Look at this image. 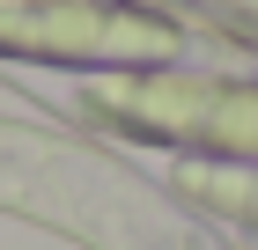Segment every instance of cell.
<instances>
[{
    "instance_id": "cell-1",
    "label": "cell",
    "mask_w": 258,
    "mask_h": 250,
    "mask_svg": "<svg viewBox=\"0 0 258 250\" xmlns=\"http://www.w3.org/2000/svg\"><path fill=\"white\" fill-rule=\"evenodd\" d=\"M74 103L103 133L177 147L199 162H229V170H258V81L243 74L118 66V74H81Z\"/></svg>"
},
{
    "instance_id": "cell-2",
    "label": "cell",
    "mask_w": 258,
    "mask_h": 250,
    "mask_svg": "<svg viewBox=\"0 0 258 250\" xmlns=\"http://www.w3.org/2000/svg\"><path fill=\"white\" fill-rule=\"evenodd\" d=\"M0 52L118 74V66H177L192 52V30L125 0H0Z\"/></svg>"
}]
</instances>
